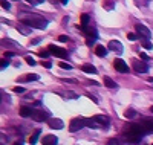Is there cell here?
Here are the masks:
<instances>
[{
  "label": "cell",
  "instance_id": "12",
  "mask_svg": "<svg viewBox=\"0 0 153 145\" xmlns=\"http://www.w3.org/2000/svg\"><path fill=\"white\" fill-rule=\"evenodd\" d=\"M49 127L51 128H55V130H61L63 127H65V124H63L61 119H57V118H52V119H49Z\"/></svg>",
  "mask_w": 153,
  "mask_h": 145
},
{
  "label": "cell",
  "instance_id": "15",
  "mask_svg": "<svg viewBox=\"0 0 153 145\" xmlns=\"http://www.w3.org/2000/svg\"><path fill=\"white\" fill-rule=\"evenodd\" d=\"M103 83H104V86L109 87V89H117V87H118V84L115 83L110 76H104V78H103Z\"/></svg>",
  "mask_w": 153,
  "mask_h": 145
},
{
  "label": "cell",
  "instance_id": "28",
  "mask_svg": "<svg viewBox=\"0 0 153 145\" xmlns=\"http://www.w3.org/2000/svg\"><path fill=\"white\" fill-rule=\"evenodd\" d=\"M127 38H129L130 41H135L136 38H138V35H136V34H133V32H129V34H127Z\"/></svg>",
  "mask_w": 153,
  "mask_h": 145
},
{
  "label": "cell",
  "instance_id": "24",
  "mask_svg": "<svg viewBox=\"0 0 153 145\" xmlns=\"http://www.w3.org/2000/svg\"><path fill=\"white\" fill-rule=\"evenodd\" d=\"M136 115H138V113H136L135 110H132V109H130V110H127V112L124 113V116L127 118V119H132V118H135Z\"/></svg>",
  "mask_w": 153,
  "mask_h": 145
},
{
  "label": "cell",
  "instance_id": "39",
  "mask_svg": "<svg viewBox=\"0 0 153 145\" xmlns=\"http://www.w3.org/2000/svg\"><path fill=\"white\" fill-rule=\"evenodd\" d=\"M5 57H6V58H11V57H14V52H11V50H9V52H6V54H5Z\"/></svg>",
  "mask_w": 153,
  "mask_h": 145
},
{
  "label": "cell",
  "instance_id": "36",
  "mask_svg": "<svg viewBox=\"0 0 153 145\" xmlns=\"http://www.w3.org/2000/svg\"><path fill=\"white\" fill-rule=\"evenodd\" d=\"M14 92H16V93H23L25 89L23 87H14Z\"/></svg>",
  "mask_w": 153,
  "mask_h": 145
},
{
  "label": "cell",
  "instance_id": "31",
  "mask_svg": "<svg viewBox=\"0 0 153 145\" xmlns=\"http://www.w3.org/2000/svg\"><path fill=\"white\" fill-rule=\"evenodd\" d=\"M25 2H28V3H31V5H38V3L45 2V0H25Z\"/></svg>",
  "mask_w": 153,
  "mask_h": 145
},
{
  "label": "cell",
  "instance_id": "5",
  "mask_svg": "<svg viewBox=\"0 0 153 145\" xmlns=\"http://www.w3.org/2000/svg\"><path fill=\"white\" fill-rule=\"evenodd\" d=\"M32 119L37 121V122H42V121H46L48 118H49V112L48 110H43V109H38V110H34L32 113Z\"/></svg>",
  "mask_w": 153,
  "mask_h": 145
},
{
  "label": "cell",
  "instance_id": "44",
  "mask_svg": "<svg viewBox=\"0 0 153 145\" xmlns=\"http://www.w3.org/2000/svg\"><path fill=\"white\" fill-rule=\"evenodd\" d=\"M147 81H149V83H152V84H153V78H152V76H150V78H147Z\"/></svg>",
  "mask_w": 153,
  "mask_h": 145
},
{
  "label": "cell",
  "instance_id": "22",
  "mask_svg": "<svg viewBox=\"0 0 153 145\" xmlns=\"http://www.w3.org/2000/svg\"><path fill=\"white\" fill-rule=\"evenodd\" d=\"M103 6H104V9L112 11V9H113V6H115V0H104Z\"/></svg>",
  "mask_w": 153,
  "mask_h": 145
},
{
  "label": "cell",
  "instance_id": "10",
  "mask_svg": "<svg viewBox=\"0 0 153 145\" xmlns=\"http://www.w3.org/2000/svg\"><path fill=\"white\" fill-rule=\"evenodd\" d=\"M107 49L117 52V54H123V52H124V47H123L121 41H118V40H110L109 44H107Z\"/></svg>",
  "mask_w": 153,
  "mask_h": 145
},
{
  "label": "cell",
  "instance_id": "27",
  "mask_svg": "<svg viewBox=\"0 0 153 145\" xmlns=\"http://www.w3.org/2000/svg\"><path fill=\"white\" fill-rule=\"evenodd\" d=\"M49 54H51L49 50H40V52H38V55H40L42 58H48V57H49Z\"/></svg>",
  "mask_w": 153,
  "mask_h": 145
},
{
  "label": "cell",
  "instance_id": "34",
  "mask_svg": "<svg viewBox=\"0 0 153 145\" xmlns=\"http://www.w3.org/2000/svg\"><path fill=\"white\" fill-rule=\"evenodd\" d=\"M8 66H9V61L5 58V60H2V69H5V67H8Z\"/></svg>",
  "mask_w": 153,
  "mask_h": 145
},
{
  "label": "cell",
  "instance_id": "4",
  "mask_svg": "<svg viewBox=\"0 0 153 145\" xmlns=\"http://www.w3.org/2000/svg\"><path fill=\"white\" fill-rule=\"evenodd\" d=\"M48 49H49L51 54L55 55V57H58V58H66V57H68V50L63 49V47H58V46H54V44H49Z\"/></svg>",
  "mask_w": 153,
  "mask_h": 145
},
{
  "label": "cell",
  "instance_id": "33",
  "mask_svg": "<svg viewBox=\"0 0 153 145\" xmlns=\"http://www.w3.org/2000/svg\"><path fill=\"white\" fill-rule=\"evenodd\" d=\"M42 64L45 66L46 69H51V67H52V63H51V61H42Z\"/></svg>",
  "mask_w": 153,
  "mask_h": 145
},
{
  "label": "cell",
  "instance_id": "14",
  "mask_svg": "<svg viewBox=\"0 0 153 145\" xmlns=\"http://www.w3.org/2000/svg\"><path fill=\"white\" fill-rule=\"evenodd\" d=\"M17 31L22 32L23 35H29L31 31H32V28H31V26H28V24H25V23H20V24H17Z\"/></svg>",
  "mask_w": 153,
  "mask_h": 145
},
{
  "label": "cell",
  "instance_id": "3",
  "mask_svg": "<svg viewBox=\"0 0 153 145\" xmlns=\"http://www.w3.org/2000/svg\"><path fill=\"white\" fill-rule=\"evenodd\" d=\"M83 127H86V119L84 118H74V119L71 121V124H69V131L75 133V131L81 130Z\"/></svg>",
  "mask_w": 153,
  "mask_h": 145
},
{
  "label": "cell",
  "instance_id": "17",
  "mask_svg": "<svg viewBox=\"0 0 153 145\" xmlns=\"http://www.w3.org/2000/svg\"><path fill=\"white\" fill-rule=\"evenodd\" d=\"M95 55H98V57H106L107 55V49L104 47V46H101V44H98L97 47H95Z\"/></svg>",
  "mask_w": 153,
  "mask_h": 145
},
{
  "label": "cell",
  "instance_id": "2",
  "mask_svg": "<svg viewBox=\"0 0 153 145\" xmlns=\"http://www.w3.org/2000/svg\"><path fill=\"white\" fill-rule=\"evenodd\" d=\"M20 23H25L31 26V28H35V29H45L48 26V20L43 18L42 16L38 14H29V16H25L20 18Z\"/></svg>",
  "mask_w": 153,
  "mask_h": 145
},
{
  "label": "cell",
  "instance_id": "26",
  "mask_svg": "<svg viewBox=\"0 0 153 145\" xmlns=\"http://www.w3.org/2000/svg\"><path fill=\"white\" fill-rule=\"evenodd\" d=\"M58 66H60L61 69H66V70H71V69H72V66H71L69 63H65V61H60Z\"/></svg>",
  "mask_w": 153,
  "mask_h": 145
},
{
  "label": "cell",
  "instance_id": "45",
  "mask_svg": "<svg viewBox=\"0 0 153 145\" xmlns=\"http://www.w3.org/2000/svg\"><path fill=\"white\" fill-rule=\"evenodd\" d=\"M14 145H23V144H22V142H16Z\"/></svg>",
  "mask_w": 153,
  "mask_h": 145
},
{
  "label": "cell",
  "instance_id": "37",
  "mask_svg": "<svg viewBox=\"0 0 153 145\" xmlns=\"http://www.w3.org/2000/svg\"><path fill=\"white\" fill-rule=\"evenodd\" d=\"M40 41H42V38H34V40H31V44L34 46V44H38Z\"/></svg>",
  "mask_w": 153,
  "mask_h": 145
},
{
  "label": "cell",
  "instance_id": "1",
  "mask_svg": "<svg viewBox=\"0 0 153 145\" xmlns=\"http://www.w3.org/2000/svg\"><path fill=\"white\" fill-rule=\"evenodd\" d=\"M147 133L144 131V128L138 124H129V125H126V128L123 130V136L129 141V142H138V141H141Z\"/></svg>",
  "mask_w": 153,
  "mask_h": 145
},
{
  "label": "cell",
  "instance_id": "23",
  "mask_svg": "<svg viewBox=\"0 0 153 145\" xmlns=\"http://www.w3.org/2000/svg\"><path fill=\"white\" fill-rule=\"evenodd\" d=\"M89 20H91V17H89L87 14H83L81 16V24L78 26V28H84V26H87L89 24Z\"/></svg>",
  "mask_w": 153,
  "mask_h": 145
},
{
  "label": "cell",
  "instance_id": "16",
  "mask_svg": "<svg viewBox=\"0 0 153 145\" xmlns=\"http://www.w3.org/2000/svg\"><path fill=\"white\" fill-rule=\"evenodd\" d=\"M81 70L86 72V73H97V67H95V66H92V64H89V63H86V64L81 66Z\"/></svg>",
  "mask_w": 153,
  "mask_h": 145
},
{
  "label": "cell",
  "instance_id": "47",
  "mask_svg": "<svg viewBox=\"0 0 153 145\" xmlns=\"http://www.w3.org/2000/svg\"><path fill=\"white\" fill-rule=\"evenodd\" d=\"M152 145H153V144H152Z\"/></svg>",
  "mask_w": 153,
  "mask_h": 145
},
{
  "label": "cell",
  "instance_id": "18",
  "mask_svg": "<svg viewBox=\"0 0 153 145\" xmlns=\"http://www.w3.org/2000/svg\"><path fill=\"white\" fill-rule=\"evenodd\" d=\"M37 80H38V75H37V73H29V75H26V76L19 78L20 83H25V81H37Z\"/></svg>",
  "mask_w": 153,
  "mask_h": 145
},
{
  "label": "cell",
  "instance_id": "32",
  "mask_svg": "<svg viewBox=\"0 0 153 145\" xmlns=\"http://www.w3.org/2000/svg\"><path fill=\"white\" fill-rule=\"evenodd\" d=\"M58 40H60L61 43H66V41L69 40V37H68V35H60V37H58Z\"/></svg>",
  "mask_w": 153,
  "mask_h": 145
},
{
  "label": "cell",
  "instance_id": "38",
  "mask_svg": "<svg viewBox=\"0 0 153 145\" xmlns=\"http://www.w3.org/2000/svg\"><path fill=\"white\" fill-rule=\"evenodd\" d=\"M139 57H141L143 60H149V55L146 54V52H139Z\"/></svg>",
  "mask_w": 153,
  "mask_h": 145
},
{
  "label": "cell",
  "instance_id": "42",
  "mask_svg": "<svg viewBox=\"0 0 153 145\" xmlns=\"http://www.w3.org/2000/svg\"><path fill=\"white\" fill-rule=\"evenodd\" d=\"M89 84H91V86H98V83H97V81H89Z\"/></svg>",
  "mask_w": 153,
  "mask_h": 145
},
{
  "label": "cell",
  "instance_id": "20",
  "mask_svg": "<svg viewBox=\"0 0 153 145\" xmlns=\"http://www.w3.org/2000/svg\"><path fill=\"white\" fill-rule=\"evenodd\" d=\"M86 127H91V128H101V125L94 119V118H89V119H86Z\"/></svg>",
  "mask_w": 153,
  "mask_h": 145
},
{
  "label": "cell",
  "instance_id": "29",
  "mask_svg": "<svg viewBox=\"0 0 153 145\" xmlns=\"http://www.w3.org/2000/svg\"><path fill=\"white\" fill-rule=\"evenodd\" d=\"M2 8H3V9H6V11L11 8V5H9L8 0H2Z\"/></svg>",
  "mask_w": 153,
  "mask_h": 145
},
{
  "label": "cell",
  "instance_id": "41",
  "mask_svg": "<svg viewBox=\"0 0 153 145\" xmlns=\"http://www.w3.org/2000/svg\"><path fill=\"white\" fill-rule=\"evenodd\" d=\"M68 2H69V0H60L61 5H68Z\"/></svg>",
  "mask_w": 153,
  "mask_h": 145
},
{
  "label": "cell",
  "instance_id": "8",
  "mask_svg": "<svg viewBox=\"0 0 153 145\" xmlns=\"http://www.w3.org/2000/svg\"><path fill=\"white\" fill-rule=\"evenodd\" d=\"M135 29H136L138 35H141L143 38H147V40H150V37H152V32H150V29L147 28L146 24H141V23H138V24L135 26Z\"/></svg>",
  "mask_w": 153,
  "mask_h": 145
},
{
  "label": "cell",
  "instance_id": "9",
  "mask_svg": "<svg viewBox=\"0 0 153 145\" xmlns=\"http://www.w3.org/2000/svg\"><path fill=\"white\" fill-rule=\"evenodd\" d=\"M139 125L144 128L146 133H153V118H143Z\"/></svg>",
  "mask_w": 153,
  "mask_h": 145
},
{
  "label": "cell",
  "instance_id": "25",
  "mask_svg": "<svg viewBox=\"0 0 153 145\" xmlns=\"http://www.w3.org/2000/svg\"><path fill=\"white\" fill-rule=\"evenodd\" d=\"M141 46L143 47H146V49H152L153 46H152V43L147 40V38H143V40H141Z\"/></svg>",
  "mask_w": 153,
  "mask_h": 145
},
{
  "label": "cell",
  "instance_id": "46",
  "mask_svg": "<svg viewBox=\"0 0 153 145\" xmlns=\"http://www.w3.org/2000/svg\"><path fill=\"white\" fill-rule=\"evenodd\" d=\"M150 112H152V113H153V105H152V107H150Z\"/></svg>",
  "mask_w": 153,
  "mask_h": 145
},
{
  "label": "cell",
  "instance_id": "13",
  "mask_svg": "<svg viewBox=\"0 0 153 145\" xmlns=\"http://www.w3.org/2000/svg\"><path fill=\"white\" fill-rule=\"evenodd\" d=\"M58 144V139L55 135H46L43 138V145H57Z\"/></svg>",
  "mask_w": 153,
  "mask_h": 145
},
{
  "label": "cell",
  "instance_id": "35",
  "mask_svg": "<svg viewBox=\"0 0 153 145\" xmlns=\"http://www.w3.org/2000/svg\"><path fill=\"white\" fill-rule=\"evenodd\" d=\"M107 145H120V142H118L117 139H110V141L107 142Z\"/></svg>",
  "mask_w": 153,
  "mask_h": 145
},
{
  "label": "cell",
  "instance_id": "11",
  "mask_svg": "<svg viewBox=\"0 0 153 145\" xmlns=\"http://www.w3.org/2000/svg\"><path fill=\"white\" fill-rule=\"evenodd\" d=\"M94 119L101 125V127H109V118L106 115H95Z\"/></svg>",
  "mask_w": 153,
  "mask_h": 145
},
{
  "label": "cell",
  "instance_id": "21",
  "mask_svg": "<svg viewBox=\"0 0 153 145\" xmlns=\"http://www.w3.org/2000/svg\"><path fill=\"white\" fill-rule=\"evenodd\" d=\"M40 133H42V130H35L34 133H32V136L29 138V144H31V145H35V144H37V141H38V136H40Z\"/></svg>",
  "mask_w": 153,
  "mask_h": 145
},
{
  "label": "cell",
  "instance_id": "19",
  "mask_svg": "<svg viewBox=\"0 0 153 145\" xmlns=\"http://www.w3.org/2000/svg\"><path fill=\"white\" fill-rule=\"evenodd\" d=\"M32 113H34V109H31V107H23L20 109V116H23V118H28V116H32Z\"/></svg>",
  "mask_w": 153,
  "mask_h": 145
},
{
  "label": "cell",
  "instance_id": "7",
  "mask_svg": "<svg viewBox=\"0 0 153 145\" xmlns=\"http://www.w3.org/2000/svg\"><path fill=\"white\" fill-rule=\"evenodd\" d=\"M113 67L117 69L118 72H121V73H127V72H129V66H127V63L124 60H121V58H115L113 60Z\"/></svg>",
  "mask_w": 153,
  "mask_h": 145
},
{
  "label": "cell",
  "instance_id": "43",
  "mask_svg": "<svg viewBox=\"0 0 153 145\" xmlns=\"http://www.w3.org/2000/svg\"><path fill=\"white\" fill-rule=\"evenodd\" d=\"M63 81H65V83H76L75 80H63Z\"/></svg>",
  "mask_w": 153,
  "mask_h": 145
},
{
  "label": "cell",
  "instance_id": "6",
  "mask_svg": "<svg viewBox=\"0 0 153 145\" xmlns=\"http://www.w3.org/2000/svg\"><path fill=\"white\" fill-rule=\"evenodd\" d=\"M132 67L136 73H146L149 70L147 64L144 61H139V60H132Z\"/></svg>",
  "mask_w": 153,
  "mask_h": 145
},
{
  "label": "cell",
  "instance_id": "30",
  "mask_svg": "<svg viewBox=\"0 0 153 145\" xmlns=\"http://www.w3.org/2000/svg\"><path fill=\"white\" fill-rule=\"evenodd\" d=\"M25 60H26V63H28L29 66H35V60H34L32 57H26Z\"/></svg>",
  "mask_w": 153,
  "mask_h": 145
},
{
  "label": "cell",
  "instance_id": "40",
  "mask_svg": "<svg viewBox=\"0 0 153 145\" xmlns=\"http://www.w3.org/2000/svg\"><path fill=\"white\" fill-rule=\"evenodd\" d=\"M87 96H89V98H91V99H92L94 102H98V98H95L94 95H87Z\"/></svg>",
  "mask_w": 153,
  "mask_h": 145
}]
</instances>
